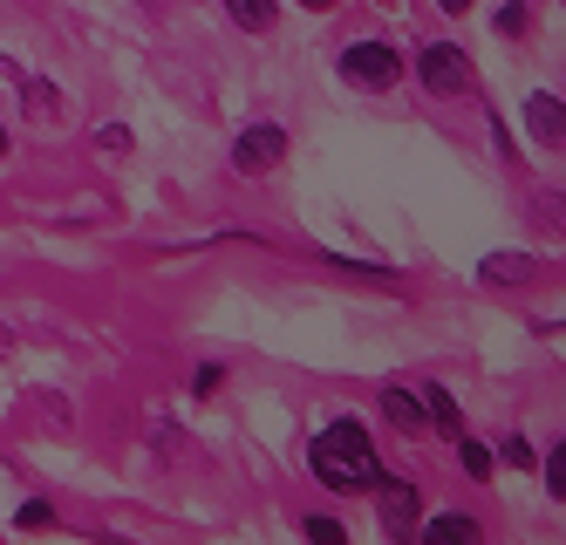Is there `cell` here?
<instances>
[{
    "mask_svg": "<svg viewBox=\"0 0 566 545\" xmlns=\"http://www.w3.org/2000/svg\"><path fill=\"white\" fill-rule=\"evenodd\" d=\"M307 464H314V478L328 491H376V478H382L376 450H369V430H361L355 416H335V423L314 437Z\"/></svg>",
    "mask_w": 566,
    "mask_h": 545,
    "instance_id": "cell-1",
    "label": "cell"
},
{
    "mask_svg": "<svg viewBox=\"0 0 566 545\" xmlns=\"http://www.w3.org/2000/svg\"><path fill=\"white\" fill-rule=\"evenodd\" d=\"M417 75H423V90H430V96H464L471 82H478L458 41H430V49L417 55Z\"/></svg>",
    "mask_w": 566,
    "mask_h": 545,
    "instance_id": "cell-2",
    "label": "cell"
},
{
    "mask_svg": "<svg viewBox=\"0 0 566 545\" xmlns=\"http://www.w3.org/2000/svg\"><path fill=\"white\" fill-rule=\"evenodd\" d=\"M342 75L355 82V90H389V82L402 75V55L389 49V41H348V49H342Z\"/></svg>",
    "mask_w": 566,
    "mask_h": 545,
    "instance_id": "cell-3",
    "label": "cell"
},
{
    "mask_svg": "<svg viewBox=\"0 0 566 545\" xmlns=\"http://www.w3.org/2000/svg\"><path fill=\"white\" fill-rule=\"evenodd\" d=\"M280 157H287V130H280V123H253V130L232 137V171L239 178H266Z\"/></svg>",
    "mask_w": 566,
    "mask_h": 545,
    "instance_id": "cell-4",
    "label": "cell"
},
{
    "mask_svg": "<svg viewBox=\"0 0 566 545\" xmlns=\"http://www.w3.org/2000/svg\"><path fill=\"white\" fill-rule=\"evenodd\" d=\"M376 518H382V532H389V538L417 545V525H423L417 484H402V478H376Z\"/></svg>",
    "mask_w": 566,
    "mask_h": 545,
    "instance_id": "cell-5",
    "label": "cell"
},
{
    "mask_svg": "<svg viewBox=\"0 0 566 545\" xmlns=\"http://www.w3.org/2000/svg\"><path fill=\"white\" fill-rule=\"evenodd\" d=\"M525 137H533V144H546V150H566V103L539 90L533 103H525Z\"/></svg>",
    "mask_w": 566,
    "mask_h": 545,
    "instance_id": "cell-6",
    "label": "cell"
},
{
    "mask_svg": "<svg viewBox=\"0 0 566 545\" xmlns=\"http://www.w3.org/2000/svg\"><path fill=\"white\" fill-rule=\"evenodd\" d=\"M417 545H484V532H478V518H464V512H437V518L417 525Z\"/></svg>",
    "mask_w": 566,
    "mask_h": 545,
    "instance_id": "cell-7",
    "label": "cell"
},
{
    "mask_svg": "<svg viewBox=\"0 0 566 545\" xmlns=\"http://www.w3.org/2000/svg\"><path fill=\"white\" fill-rule=\"evenodd\" d=\"M539 273V260L533 253H484V266H478V280L484 286H525Z\"/></svg>",
    "mask_w": 566,
    "mask_h": 545,
    "instance_id": "cell-8",
    "label": "cell"
},
{
    "mask_svg": "<svg viewBox=\"0 0 566 545\" xmlns=\"http://www.w3.org/2000/svg\"><path fill=\"white\" fill-rule=\"evenodd\" d=\"M21 103H28V123H34V130H55V123L69 116L55 82H21Z\"/></svg>",
    "mask_w": 566,
    "mask_h": 545,
    "instance_id": "cell-9",
    "label": "cell"
},
{
    "mask_svg": "<svg viewBox=\"0 0 566 545\" xmlns=\"http://www.w3.org/2000/svg\"><path fill=\"white\" fill-rule=\"evenodd\" d=\"M382 416H389L402 437H423V430H430V416H423V402H417L410 389H382Z\"/></svg>",
    "mask_w": 566,
    "mask_h": 545,
    "instance_id": "cell-10",
    "label": "cell"
},
{
    "mask_svg": "<svg viewBox=\"0 0 566 545\" xmlns=\"http://www.w3.org/2000/svg\"><path fill=\"white\" fill-rule=\"evenodd\" d=\"M423 416H430V430H443V437H458L464 430V416H458V396L451 389H443V382H423Z\"/></svg>",
    "mask_w": 566,
    "mask_h": 545,
    "instance_id": "cell-11",
    "label": "cell"
},
{
    "mask_svg": "<svg viewBox=\"0 0 566 545\" xmlns=\"http://www.w3.org/2000/svg\"><path fill=\"white\" fill-rule=\"evenodd\" d=\"M219 8L247 28V34H266V28H273V0H219Z\"/></svg>",
    "mask_w": 566,
    "mask_h": 545,
    "instance_id": "cell-12",
    "label": "cell"
},
{
    "mask_svg": "<svg viewBox=\"0 0 566 545\" xmlns=\"http://www.w3.org/2000/svg\"><path fill=\"white\" fill-rule=\"evenodd\" d=\"M96 157H130V130H124V123H96Z\"/></svg>",
    "mask_w": 566,
    "mask_h": 545,
    "instance_id": "cell-13",
    "label": "cell"
},
{
    "mask_svg": "<svg viewBox=\"0 0 566 545\" xmlns=\"http://www.w3.org/2000/svg\"><path fill=\"white\" fill-rule=\"evenodd\" d=\"M14 525H21V532H49V525H55V505H49V497H28V505L14 512Z\"/></svg>",
    "mask_w": 566,
    "mask_h": 545,
    "instance_id": "cell-14",
    "label": "cell"
},
{
    "mask_svg": "<svg viewBox=\"0 0 566 545\" xmlns=\"http://www.w3.org/2000/svg\"><path fill=\"white\" fill-rule=\"evenodd\" d=\"M458 464H464V478H492V450H484V443H458Z\"/></svg>",
    "mask_w": 566,
    "mask_h": 545,
    "instance_id": "cell-15",
    "label": "cell"
},
{
    "mask_svg": "<svg viewBox=\"0 0 566 545\" xmlns=\"http://www.w3.org/2000/svg\"><path fill=\"white\" fill-rule=\"evenodd\" d=\"M546 491L566 505V443H553V450H546Z\"/></svg>",
    "mask_w": 566,
    "mask_h": 545,
    "instance_id": "cell-16",
    "label": "cell"
},
{
    "mask_svg": "<svg viewBox=\"0 0 566 545\" xmlns=\"http://www.w3.org/2000/svg\"><path fill=\"white\" fill-rule=\"evenodd\" d=\"M307 545H348L342 518H307Z\"/></svg>",
    "mask_w": 566,
    "mask_h": 545,
    "instance_id": "cell-17",
    "label": "cell"
},
{
    "mask_svg": "<svg viewBox=\"0 0 566 545\" xmlns=\"http://www.w3.org/2000/svg\"><path fill=\"white\" fill-rule=\"evenodd\" d=\"M499 457H505L512 471H533V464H539V457H533V443H525V437H505V443H499Z\"/></svg>",
    "mask_w": 566,
    "mask_h": 545,
    "instance_id": "cell-18",
    "label": "cell"
},
{
    "mask_svg": "<svg viewBox=\"0 0 566 545\" xmlns=\"http://www.w3.org/2000/svg\"><path fill=\"white\" fill-rule=\"evenodd\" d=\"M499 34H512V41L525 34V8H518V0H505V8H499Z\"/></svg>",
    "mask_w": 566,
    "mask_h": 545,
    "instance_id": "cell-19",
    "label": "cell"
},
{
    "mask_svg": "<svg viewBox=\"0 0 566 545\" xmlns=\"http://www.w3.org/2000/svg\"><path fill=\"white\" fill-rule=\"evenodd\" d=\"M219 382H226V368H198L191 375V396H219Z\"/></svg>",
    "mask_w": 566,
    "mask_h": 545,
    "instance_id": "cell-20",
    "label": "cell"
},
{
    "mask_svg": "<svg viewBox=\"0 0 566 545\" xmlns=\"http://www.w3.org/2000/svg\"><path fill=\"white\" fill-rule=\"evenodd\" d=\"M301 8H314V14H328V8H342V0H301Z\"/></svg>",
    "mask_w": 566,
    "mask_h": 545,
    "instance_id": "cell-21",
    "label": "cell"
},
{
    "mask_svg": "<svg viewBox=\"0 0 566 545\" xmlns=\"http://www.w3.org/2000/svg\"><path fill=\"white\" fill-rule=\"evenodd\" d=\"M0 157H8V130H0Z\"/></svg>",
    "mask_w": 566,
    "mask_h": 545,
    "instance_id": "cell-22",
    "label": "cell"
}]
</instances>
